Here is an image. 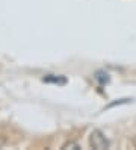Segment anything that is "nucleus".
Segmentation results:
<instances>
[{
	"instance_id": "nucleus-1",
	"label": "nucleus",
	"mask_w": 136,
	"mask_h": 150,
	"mask_svg": "<svg viewBox=\"0 0 136 150\" xmlns=\"http://www.w3.org/2000/svg\"><path fill=\"white\" fill-rule=\"evenodd\" d=\"M89 146L91 149H95V150H106L111 147V143L100 129H94L89 135Z\"/></svg>"
},
{
	"instance_id": "nucleus-2",
	"label": "nucleus",
	"mask_w": 136,
	"mask_h": 150,
	"mask_svg": "<svg viewBox=\"0 0 136 150\" xmlns=\"http://www.w3.org/2000/svg\"><path fill=\"white\" fill-rule=\"evenodd\" d=\"M42 82H45V83H54V85H65L67 83V77L56 76V74H47V76L42 77Z\"/></svg>"
},
{
	"instance_id": "nucleus-3",
	"label": "nucleus",
	"mask_w": 136,
	"mask_h": 150,
	"mask_svg": "<svg viewBox=\"0 0 136 150\" xmlns=\"http://www.w3.org/2000/svg\"><path fill=\"white\" fill-rule=\"evenodd\" d=\"M70 149H73V150H79L80 146H79L77 143H74V141H67V143L62 146V150H70Z\"/></svg>"
},
{
	"instance_id": "nucleus-4",
	"label": "nucleus",
	"mask_w": 136,
	"mask_h": 150,
	"mask_svg": "<svg viewBox=\"0 0 136 150\" xmlns=\"http://www.w3.org/2000/svg\"><path fill=\"white\" fill-rule=\"evenodd\" d=\"M95 77L98 79V82L101 83V85H103V83H106V82H109V74H107V73H104V71H98Z\"/></svg>"
},
{
	"instance_id": "nucleus-5",
	"label": "nucleus",
	"mask_w": 136,
	"mask_h": 150,
	"mask_svg": "<svg viewBox=\"0 0 136 150\" xmlns=\"http://www.w3.org/2000/svg\"><path fill=\"white\" fill-rule=\"evenodd\" d=\"M133 146L136 147V135H135V138H133Z\"/></svg>"
}]
</instances>
